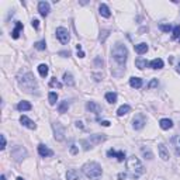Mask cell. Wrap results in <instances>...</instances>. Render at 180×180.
<instances>
[{"instance_id": "cell-48", "label": "cell", "mask_w": 180, "mask_h": 180, "mask_svg": "<svg viewBox=\"0 0 180 180\" xmlns=\"http://www.w3.org/2000/svg\"><path fill=\"white\" fill-rule=\"evenodd\" d=\"M179 40H180V37H179Z\"/></svg>"}, {"instance_id": "cell-6", "label": "cell", "mask_w": 180, "mask_h": 180, "mask_svg": "<svg viewBox=\"0 0 180 180\" xmlns=\"http://www.w3.org/2000/svg\"><path fill=\"white\" fill-rule=\"evenodd\" d=\"M56 38H58L62 44H68L70 40L69 31H68L66 28H63V27H59V28H56Z\"/></svg>"}, {"instance_id": "cell-38", "label": "cell", "mask_w": 180, "mask_h": 180, "mask_svg": "<svg viewBox=\"0 0 180 180\" xmlns=\"http://www.w3.org/2000/svg\"><path fill=\"white\" fill-rule=\"evenodd\" d=\"M70 154H73V155L77 154V146L76 145H72V146H70Z\"/></svg>"}, {"instance_id": "cell-2", "label": "cell", "mask_w": 180, "mask_h": 180, "mask_svg": "<svg viewBox=\"0 0 180 180\" xmlns=\"http://www.w3.org/2000/svg\"><path fill=\"white\" fill-rule=\"evenodd\" d=\"M82 170H83V173H85L89 179H99L101 176V173H103L101 166L99 163H96V162H87V163H85Z\"/></svg>"}, {"instance_id": "cell-41", "label": "cell", "mask_w": 180, "mask_h": 180, "mask_svg": "<svg viewBox=\"0 0 180 180\" xmlns=\"http://www.w3.org/2000/svg\"><path fill=\"white\" fill-rule=\"evenodd\" d=\"M77 56H79V58H85V52L82 51V49L80 51H77Z\"/></svg>"}, {"instance_id": "cell-36", "label": "cell", "mask_w": 180, "mask_h": 180, "mask_svg": "<svg viewBox=\"0 0 180 180\" xmlns=\"http://www.w3.org/2000/svg\"><path fill=\"white\" fill-rule=\"evenodd\" d=\"M108 33H110V31H107V30L101 31V35H100V41H101V42H104V40L108 37Z\"/></svg>"}, {"instance_id": "cell-3", "label": "cell", "mask_w": 180, "mask_h": 180, "mask_svg": "<svg viewBox=\"0 0 180 180\" xmlns=\"http://www.w3.org/2000/svg\"><path fill=\"white\" fill-rule=\"evenodd\" d=\"M127 168H128L129 173H131V176H132L134 179H135V177H139L143 173L142 163H141V161L138 158H135V156L128 158V161H127Z\"/></svg>"}, {"instance_id": "cell-11", "label": "cell", "mask_w": 180, "mask_h": 180, "mask_svg": "<svg viewBox=\"0 0 180 180\" xmlns=\"http://www.w3.org/2000/svg\"><path fill=\"white\" fill-rule=\"evenodd\" d=\"M38 10H40V14L42 16V17H47V16L49 14V3H47V2H40Z\"/></svg>"}, {"instance_id": "cell-28", "label": "cell", "mask_w": 180, "mask_h": 180, "mask_svg": "<svg viewBox=\"0 0 180 180\" xmlns=\"http://www.w3.org/2000/svg\"><path fill=\"white\" fill-rule=\"evenodd\" d=\"M68 108H69V101L68 100H65V101H62V103L59 104V107H58V110H59V113H66L68 111Z\"/></svg>"}, {"instance_id": "cell-32", "label": "cell", "mask_w": 180, "mask_h": 180, "mask_svg": "<svg viewBox=\"0 0 180 180\" xmlns=\"http://www.w3.org/2000/svg\"><path fill=\"white\" fill-rule=\"evenodd\" d=\"M159 28H161L163 33H169L170 30H172V26H170V24H163V23H162V24H159Z\"/></svg>"}, {"instance_id": "cell-19", "label": "cell", "mask_w": 180, "mask_h": 180, "mask_svg": "<svg viewBox=\"0 0 180 180\" xmlns=\"http://www.w3.org/2000/svg\"><path fill=\"white\" fill-rule=\"evenodd\" d=\"M99 13H100V16H103V17H106V19H108V17L111 16L110 9L107 7L106 4H100V7H99Z\"/></svg>"}, {"instance_id": "cell-44", "label": "cell", "mask_w": 180, "mask_h": 180, "mask_svg": "<svg viewBox=\"0 0 180 180\" xmlns=\"http://www.w3.org/2000/svg\"><path fill=\"white\" fill-rule=\"evenodd\" d=\"M76 127H77V128H83V124H82L80 121H77L76 122Z\"/></svg>"}, {"instance_id": "cell-42", "label": "cell", "mask_w": 180, "mask_h": 180, "mask_svg": "<svg viewBox=\"0 0 180 180\" xmlns=\"http://www.w3.org/2000/svg\"><path fill=\"white\" fill-rule=\"evenodd\" d=\"M100 124L103 125V127H110V124H111V122H110V121H101Z\"/></svg>"}, {"instance_id": "cell-26", "label": "cell", "mask_w": 180, "mask_h": 180, "mask_svg": "<svg viewBox=\"0 0 180 180\" xmlns=\"http://www.w3.org/2000/svg\"><path fill=\"white\" fill-rule=\"evenodd\" d=\"M135 65L138 69H145V68L148 66V62H146V59H142V58H138L135 61Z\"/></svg>"}, {"instance_id": "cell-43", "label": "cell", "mask_w": 180, "mask_h": 180, "mask_svg": "<svg viewBox=\"0 0 180 180\" xmlns=\"http://www.w3.org/2000/svg\"><path fill=\"white\" fill-rule=\"evenodd\" d=\"M125 176H127L125 173H120V175H118V179H120V180H122V179H125Z\"/></svg>"}, {"instance_id": "cell-4", "label": "cell", "mask_w": 180, "mask_h": 180, "mask_svg": "<svg viewBox=\"0 0 180 180\" xmlns=\"http://www.w3.org/2000/svg\"><path fill=\"white\" fill-rule=\"evenodd\" d=\"M19 82H20V85H21V87L28 93L34 92V90L37 89V82H35V79L33 77V75L31 73L23 75V77H20L19 79Z\"/></svg>"}, {"instance_id": "cell-20", "label": "cell", "mask_w": 180, "mask_h": 180, "mask_svg": "<svg viewBox=\"0 0 180 180\" xmlns=\"http://www.w3.org/2000/svg\"><path fill=\"white\" fill-rule=\"evenodd\" d=\"M66 179L68 180H79V172L76 169H69L66 172Z\"/></svg>"}, {"instance_id": "cell-35", "label": "cell", "mask_w": 180, "mask_h": 180, "mask_svg": "<svg viewBox=\"0 0 180 180\" xmlns=\"http://www.w3.org/2000/svg\"><path fill=\"white\" fill-rule=\"evenodd\" d=\"M172 37L175 38V40L180 37V26H176V27H175V30H173V35H172Z\"/></svg>"}, {"instance_id": "cell-30", "label": "cell", "mask_w": 180, "mask_h": 180, "mask_svg": "<svg viewBox=\"0 0 180 180\" xmlns=\"http://www.w3.org/2000/svg\"><path fill=\"white\" fill-rule=\"evenodd\" d=\"M141 151H142V155H143V156H145L146 159H149V161H151V159H154V155H152V152H151V149H149V148H145V146H143Z\"/></svg>"}, {"instance_id": "cell-17", "label": "cell", "mask_w": 180, "mask_h": 180, "mask_svg": "<svg viewBox=\"0 0 180 180\" xmlns=\"http://www.w3.org/2000/svg\"><path fill=\"white\" fill-rule=\"evenodd\" d=\"M149 66H151L152 69H162V68H163V61H162L161 58H156L149 62Z\"/></svg>"}, {"instance_id": "cell-8", "label": "cell", "mask_w": 180, "mask_h": 180, "mask_svg": "<svg viewBox=\"0 0 180 180\" xmlns=\"http://www.w3.org/2000/svg\"><path fill=\"white\" fill-rule=\"evenodd\" d=\"M52 128H54V132H55V139L63 141V138H65V129H63L62 125L59 124V122H54Z\"/></svg>"}, {"instance_id": "cell-5", "label": "cell", "mask_w": 180, "mask_h": 180, "mask_svg": "<svg viewBox=\"0 0 180 180\" xmlns=\"http://www.w3.org/2000/svg\"><path fill=\"white\" fill-rule=\"evenodd\" d=\"M106 139V136L101 134H96V135H90V138L89 139H83L82 141V145H83V149L85 151H87L89 148H92L93 145H97V143H100L101 141H104Z\"/></svg>"}, {"instance_id": "cell-13", "label": "cell", "mask_w": 180, "mask_h": 180, "mask_svg": "<svg viewBox=\"0 0 180 180\" xmlns=\"http://www.w3.org/2000/svg\"><path fill=\"white\" fill-rule=\"evenodd\" d=\"M38 152H40V155L41 156H44V158H47V156H52V155H54V152H52L48 146L42 145V143L38 145Z\"/></svg>"}, {"instance_id": "cell-1", "label": "cell", "mask_w": 180, "mask_h": 180, "mask_svg": "<svg viewBox=\"0 0 180 180\" xmlns=\"http://www.w3.org/2000/svg\"><path fill=\"white\" fill-rule=\"evenodd\" d=\"M127 56H128V51H127V47L122 44H115L111 51V65L115 63L118 68H121V70H124L125 62H127Z\"/></svg>"}, {"instance_id": "cell-33", "label": "cell", "mask_w": 180, "mask_h": 180, "mask_svg": "<svg viewBox=\"0 0 180 180\" xmlns=\"http://www.w3.org/2000/svg\"><path fill=\"white\" fill-rule=\"evenodd\" d=\"M45 47H47L45 41H38V42H35V48H37L38 51H44Z\"/></svg>"}, {"instance_id": "cell-12", "label": "cell", "mask_w": 180, "mask_h": 180, "mask_svg": "<svg viewBox=\"0 0 180 180\" xmlns=\"http://www.w3.org/2000/svg\"><path fill=\"white\" fill-rule=\"evenodd\" d=\"M107 155H108V156H113V158H117V161L118 162H122L125 159V152L124 151H120V152H115L114 151V149H110V151L107 152Z\"/></svg>"}, {"instance_id": "cell-47", "label": "cell", "mask_w": 180, "mask_h": 180, "mask_svg": "<svg viewBox=\"0 0 180 180\" xmlns=\"http://www.w3.org/2000/svg\"><path fill=\"white\" fill-rule=\"evenodd\" d=\"M17 180H24V179H23V177H17Z\"/></svg>"}, {"instance_id": "cell-10", "label": "cell", "mask_w": 180, "mask_h": 180, "mask_svg": "<svg viewBox=\"0 0 180 180\" xmlns=\"http://www.w3.org/2000/svg\"><path fill=\"white\" fill-rule=\"evenodd\" d=\"M20 122H21L24 127H27V128H30V129H35L37 128V125H35V122L34 121H31L28 117H26V115H21L20 117Z\"/></svg>"}, {"instance_id": "cell-21", "label": "cell", "mask_w": 180, "mask_h": 180, "mask_svg": "<svg viewBox=\"0 0 180 180\" xmlns=\"http://www.w3.org/2000/svg\"><path fill=\"white\" fill-rule=\"evenodd\" d=\"M129 85L134 89H139L142 86V79H139V77H131L129 79Z\"/></svg>"}, {"instance_id": "cell-25", "label": "cell", "mask_w": 180, "mask_h": 180, "mask_svg": "<svg viewBox=\"0 0 180 180\" xmlns=\"http://www.w3.org/2000/svg\"><path fill=\"white\" fill-rule=\"evenodd\" d=\"M106 100H107V101H108L110 104H114L115 101H117V94H115V93H113V92L106 93Z\"/></svg>"}, {"instance_id": "cell-16", "label": "cell", "mask_w": 180, "mask_h": 180, "mask_svg": "<svg viewBox=\"0 0 180 180\" xmlns=\"http://www.w3.org/2000/svg\"><path fill=\"white\" fill-rule=\"evenodd\" d=\"M23 28H24V27H23V24L20 21H17V23H16V28L13 30V33H11V37L14 38V40H17V38L20 37V33L23 31Z\"/></svg>"}, {"instance_id": "cell-46", "label": "cell", "mask_w": 180, "mask_h": 180, "mask_svg": "<svg viewBox=\"0 0 180 180\" xmlns=\"http://www.w3.org/2000/svg\"><path fill=\"white\" fill-rule=\"evenodd\" d=\"M2 180H7V179H6V176H4V175H3V176H2Z\"/></svg>"}, {"instance_id": "cell-31", "label": "cell", "mask_w": 180, "mask_h": 180, "mask_svg": "<svg viewBox=\"0 0 180 180\" xmlns=\"http://www.w3.org/2000/svg\"><path fill=\"white\" fill-rule=\"evenodd\" d=\"M48 99H49V104L54 106V104L56 103V100H58V94L54 93V92H51V93H49V96H48Z\"/></svg>"}, {"instance_id": "cell-29", "label": "cell", "mask_w": 180, "mask_h": 180, "mask_svg": "<svg viewBox=\"0 0 180 180\" xmlns=\"http://www.w3.org/2000/svg\"><path fill=\"white\" fill-rule=\"evenodd\" d=\"M38 72H40V75L42 77H45L48 75V65H45V63H41L40 66H38Z\"/></svg>"}, {"instance_id": "cell-14", "label": "cell", "mask_w": 180, "mask_h": 180, "mask_svg": "<svg viewBox=\"0 0 180 180\" xmlns=\"http://www.w3.org/2000/svg\"><path fill=\"white\" fill-rule=\"evenodd\" d=\"M158 149H159V155H161V158L163 159V161H168V159H169V151H168V148H166L163 143H159Z\"/></svg>"}, {"instance_id": "cell-7", "label": "cell", "mask_w": 180, "mask_h": 180, "mask_svg": "<svg viewBox=\"0 0 180 180\" xmlns=\"http://www.w3.org/2000/svg\"><path fill=\"white\" fill-rule=\"evenodd\" d=\"M11 156H13V159H14L16 162H21L23 159L27 156V152L23 146H16L14 151L11 152Z\"/></svg>"}, {"instance_id": "cell-9", "label": "cell", "mask_w": 180, "mask_h": 180, "mask_svg": "<svg viewBox=\"0 0 180 180\" xmlns=\"http://www.w3.org/2000/svg\"><path fill=\"white\" fill-rule=\"evenodd\" d=\"M146 124V120H145V117H143L142 114H138V115H135V118L132 120V125L135 129H141L143 128V125Z\"/></svg>"}, {"instance_id": "cell-22", "label": "cell", "mask_w": 180, "mask_h": 180, "mask_svg": "<svg viewBox=\"0 0 180 180\" xmlns=\"http://www.w3.org/2000/svg\"><path fill=\"white\" fill-rule=\"evenodd\" d=\"M63 83L66 86H73L75 85V80H73V76L70 73H63Z\"/></svg>"}, {"instance_id": "cell-24", "label": "cell", "mask_w": 180, "mask_h": 180, "mask_svg": "<svg viewBox=\"0 0 180 180\" xmlns=\"http://www.w3.org/2000/svg\"><path fill=\"white\" fill-rule=\"evenodd\" d=\"M146 51H148V45L145 44V42H141V44L135 45V52H136V54L142 55V54H145Z\"/></svg>"}, {"instance_id": "cell-15", "label": "cell", "mask_w": 180, "mask_h": 180, "mask_svg": "<svg viewBox=\"0 0 180 180\" xmlns=\"http://www.w3.org/2000/svg\"><path fill=\"white\" fill-rule=\"evenodd\" d=\"M86 108H87L90 113H94V114H99L100 110H101L99 104H96L94 101H87V104H86Z\"/></svg>"}, {"instance_id": "cell-45", "label": "cell", "mask_w": 180, "mask_h": 180, "mask_svg": "<svg viewBox=\"0 0 180 180\" xmlns=\"http://www.w3.org/2000/svg\"><path fill=\"white\" fill-rule=\"evenodd\" d=\"M177 72H179V73H180V62L177 63Z\"/></svg>"}, {"instance_id": "cell-27", "label": "cell", "mask_w": 180, "mask_h": 180, "mask_svg": "<svg viewBox=\"0 0 180 180\" xmlns=\"http://www.w3.org/2000/svg\"><path fill=\"white\" fill-rule=\"evenodd\" d=\"M17 108H19L20 111H27V110H31V104L28 103V101H20L19 106H17Z\"/></svg>"}, {"instance_id": "cell-40", "label": "cell", "mask_w": 180, "mask_h": 180, "mask_svg": "<svg viewBox=\"0 0 180 180\" xmlns=\"http://www.w3.org/2000/svg\"><path fill=\"white\" fill-rule=\"evenodd\" d=\"M156 86H158V80H156V79H155V80H152L151 83H149V87H156Z\"/></svg>"}, {"instance_id": "cell-23", "label": "cell", "mask_w": 180, "mask_h": 180, "mask_svg": "<svg viewBox=\"0 0 180 180\" xmlns=\"http://www.w3.org/2000/svg\"><path fill=\"white\" fill-rule=\"evenodd\" d=\"M129 111H131V107H129L128 104H122V106L117 110V114L120 115V117H122V115H125V114H128Z\"/></svg>"}, {"instance_id": "cell-34", "label": "cell", "mask_w": 180, "mask_h": 180, "mask_svg": "<svg viewBox=\"0 0 180 180\" xmlns=\"http://www.w3.org/2000/svg\"><path fill=\"white\" fill-rule=\"evenodd\" d=\"M49 86H51V87H58V89L62 87V85H61V83H59L56 79H52V80L49 82Z\"/></svg>"}, {"instance_id": "cell-37", "label": "cell", "mask_w": 180, "mask_h": 180, "mask_svg": "<svg viewBox=\"0 0 180 180\" xmlns=\"http://www.w3.org/2000/svg\"><path fill=\"white\" fill-rule=\"evenodd\" d=\"M0 139H2V146H0V149H4V148H6V138H4V135H0Z\"/></svg>"}, {"instance_id": "cell-39", "label": "cell", "mask_w": 180, "mask_h": 180, "mask_svg": "<svg viewBox=\"0 0 180 180\" xmlns=\"http://www.w3.org/2000/svg\"><path fill=\"white\" fill-rule=\"evenodd\" d=\"M33 27L35 30H38V27H40V21H38V20H33Z\"/></svg>"}, {"instance_id": "cell-18", "label": "cell", "mask_w": 180, "mask_h": 180, "mask_svg": "<svg viewBox=\"0 0 180 180\" xmlns=\"http://www.w3.org/2000/svg\"><path fill=\"white\" fill-rule=\"evenodd\" d=\"M159 125H161L162 129H169L173 127V122H172V120H169V118H162Z\"/></svg>"}]
</instances>
